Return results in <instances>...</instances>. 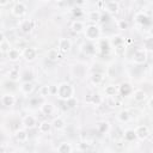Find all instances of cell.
<instances>
[{"label": "cell", "instance_id": "obj_42", "mask_svg": "<svg viewBox=\"0 0 153 153\" xmlns=\"http://www.w3.org/2000/svg\"><path fill=\"white\" fill-rule=\"evenodd\" d=\"M149 107L153 109V98H152V99H151V102H149Z\"/></svg>", "mask_w": 153, "mask_h": 153}, {"label": "cell", "instance_id": "obj_21", "mask_svg": "<svg viewBox=\"0 0 153 153\" xmlns=\"http://www.w3.org/2000/svg\"><path fill=\"white\" fill-rule=\"evenodd\" d=\"M41 110H42V112L44 115H51L53 111H54V107L51 104H43L41 107Z\"/></svg>", "mask_w": 153, "mask_h": 153}, {"label": "cell", "instance_id": "obj_14", "mask_svg": "<svg viewBox=\"0 0 153 153\" xmlns=\"http://www.w3.org/2000/svg\"><path fill=\"white\" fill-rule=\"evenodd\" d=\"M9 78L12 82H16V80L19 79V71H18L17 67H13V68H11L9 71Z\"/></svg>", "mask_w": 153, "mask_h": 153}, {"label": "cell", "instance_id": "obj_29", "mask_svg": "<svg viewBox=\"0 0 153 153\" xmlns=\"http://www.w3.org/2000/svg\"><path fill=\"white\" fill-rule=\"evenodd\" d=\"M105 93L108 96H110V97H114L115 93H116V87H115L114 85H110V86L105 87Z\"/></svg>", "mask_w": 153, "mask_h": 153}, {"label": "cell", "instance_id": "obj_26", "mask_svg": "<svg viewBox=\"0 0 153 153\" xmlns=\"http://www.w3.org/2000/svg\"><path fill=\"white\" fill-rule=\"evenodd\" d=\"M135 138H137V133L134 132V130H127V132L124 133V139L128 140V141L134 140Z\"/></svg>", "mask_w": 153, "mask_h": 153}, {"label": "cell", "instance_id": "obj_5", "mask_svg": "<svg viewBox=\"0 0 153 153\" xmlns=\"http://www.w3.org/2000/svg\"><path fill=\"white\" fill-rule=\"evenodd\" d=\"M134 61L137 64H144L146 61V51L144 49H138L134 53Z\"/></svg>", "mask_w": 153, "mask_h": 153}, {"label": "cell", "instance_id": "obj_11", "mask_svg": "<svg viewBox=\"0 0 153 153\" xmlns=\"http://www.w3.org/2000/svg\"><path fill=\"white\" fill-rule=\"evenodd\" d=\"M21 90L24 94H29L34 91V85L31 82H24V84L21 86Z\"/></svg>", "mask_w": 153, "mask_h": 153}, {"label": "cell", "instance_id": "obj_41", "mask_svg": "<svg viewBox=\"0 0 153 153\" xmlns=\"http://www.w3.org/2000/svg\"><path fill=\"white\" fill-rule=\"evenodd\" d=\"M0 4H1V5H6L7 4V0H0Z\"/></svg>", "mask_w": 153, "mask_h": 153}, {"label": "cell", "instance_id": "obj_23", "mask_svg": "<svg viewBox=\"0 0 153 153\" xmlns=\"http://www.w3.org/2000/svg\"><path fill=\"white\" fill-rule=\"evenodd\" d=\"M130 92H132V86L129 84H123L121 86V89H120V93L122 96H128Z\"/></svg>", "mask_w": 153, "mask_h": 153}, {"label": "cell", "instance_id": "obj_13", "mask_svg": "<svg viewBox=\"0 0 153 153\" xmlns=\"http://www.w3.org/2000/svg\"><path fill=\"white\" fill-rule=\"evenodd\" d=\"M134 99L137 102H142L146 99V92L144 90H137L134 92Z\"/></svg>", "mask_w": 153, "mask_h": 153}, {"label": "cell", "instance_id": "obj_16", "mask_svg": "<svg viewBox=\"0 0 153 153\" xmlns=\"http://www.w3.org/2000/svg\"><path fill=\"white\" fill-rule=\"evenodd\" d=\"M21 78L24 80V82H31L32 79H34V73H32V71L30 69H26V71H24L23 73H22V75H21Z\"/></svg>", "mask_w": 153, "mask_h": 153}, {"label": "cell", "instance_id": "obj_38", "mask_svg": "<svg viewBox=\"0 0 153 153\" xmlns=\"http://www.w3.org/2000/svg\"><path fill=\"white\" fill-rule=\"evenodd\" d=\"M101 48H102V50L104 51H108L109 50V42H107V41H102L101 42Z\"/></svg>", "mask_w": 153, "mask_h": 153}, {"label": "cell", "instance_id": "obj_32", "mask_svg": "<svg viewBox=\"0 0 153 153\" xmlns=\"http://www.w3.org/2000/svg\"><path fill=\"white\" fill-rule=\"evenodd\" d=\"M117 28L121 29V30H126V29H128V23L124 22L123 19H121V21L117 22Z\"/></svg>", "mask_w": 153, "mask_h": 153}, {"label": "cell", "instance_id": "obj_12", "mask_svg": "<svg viewBox=\"0 0 153 153\" xmlns=\"http://www.w3.org/2000/svg\"><path fill=\"white\" fill-rule=\"evenodd\" d=\"M7 56H9V59H10L11 61H16V60L19 59V56H21V53H19V50L16 49V48H11V50L7 53Z\"/></svg>", "mask_w": 153, "mask_h": 153}, {"label": "cell", "instance_id": "obj_6", "mask_svg": "<svg viewBox=\"0 0 153 153\" xmlns=\"http://www.w3.org/2000/svg\"><path fill=\"white\" fill-rule=\"evenodd\" d=\"M16 102V98L13 94H4L1 97V103L5 107H12Z\"/></svg>", "mask_w": 153, "mask_h": 153}, {"label": "cell", "instance_id": "obj_4", "mask_svg": "<svg viewBox=\"0 0 153 153\" xmlns=\"http://www.w3.org/2000/svg\"><path fill=\"white\" fill-rule=\"evenodd\" d=\"M36 55H37V51H36L35 48H32V47H26V48H24L23 56L25 57V59H26L28 61H32V60H35Z\"/></svg>", "mask_w": 153, "mask_h": 153}, {"label": "cell", "instance_id": "obj_18", "mask_svg": "<svg viewBox=\"0 0 153 153\" xmlns=\"http://www.w3.org/2000/svg\"><path fill=\"white\" fill-rule=\"evenodd\" d=\"M16 138H17L18 141L24 142V141H26V139H28V134H26V132H24V130H18L17 134H16Z\"/></svg>", "mask_w": 153, "mask_h": 153}, {"label": "cell", "instance_id": "obj_44", "mask_svg": "<svg viewBox=\"0 0 153 153\" xmlns=\"http://www.w3.org/2000/svg\"><path fill=\"white\" fill-rule=\"evenodd\" d=\"M151 32H152V35H153V28H152V31H151Z\"/></svg>", "mask_w": 153, "mask_h": 153}, {"label": "cell", "instance_id": "obj_40", "mask_svg": "<svg viewBox=\"0 0 153 153\" xmlns=\"http://www.w3.org/2000/svg\"><path fill=\"white\" fill-rule=\"evenodd\" d=\"M49 90H50V94H57V86L55 85L49 86Z\"/></svg>", "mask_w": 153, "mask_h": 153}, {"label": "cell", "instance_id": "obj_2", "mask_svg": "<svg viewBox=\"0 0 153 153\" xmlns=\"http://www.w3.org/2000/svg\"><path fill=\"white\" fill-rule=\"evenodd\" d=\"M99 35V30L96 25H90L86 28V31H85V36L89 38V40H96Z\"/></svg>", "mask_w": 153, "mask_h": 153}, {"label": "cell", "instance_id": "obj_19", "mask_svg": "<svg viewBox=\"0 0 153 153\" xmlns=\"http://www.w3.org/2000/svg\"><path fill=\"white\" fill-rule=\"evenodd\" d=\"M57 59H59V51H57L56 49H50L48 51V60L50 61H56Z\"/></svg>", "mask_w": 153, "mask_h": 153}, {"label": "cell", "instance_id": "obj_22", "mask_svg": "<svg viewBox=\"0 0 153 153\" xmlns=\"http://www.w3.org/2000/svg\"><path fill=\"white\" fill-rule=\"evenodd\" d=\"M144 47L146 50L148 51H153V37H149V38H146L144 41Z\"/></svg>", "mask_w": 153, "mask_h": 153}, {"label": "cell", "instance_id": "obj_8", "mask_svg": "<svg viewBox=\"0 0 153 153\" xmlns=\"http://www.w3.org/2000/svg\"><path fill=\"white\" fill-rule=\"evenodd\" d=\"M71 48V42L68 38H61L59 41V49L61 51H68Z\"/></svg>", "mask_w": 153, "mask_h": 153}, {"label": "cell", "instance_id": "obj_36", "mask_svg": "<svg viewBox=\"0 0 153 153\" xmlns=\"http://www.w3.org/2000/svg\"><path fill=\"white\" fill-rule=\"evenodd\" d=\"M94 46L92 44V43H89V44H86L85 46V51L86 53H89V54H92V53H94Z\"/></svg>", "mask_w": 153, "mask_h": 153}, {"label": "cell", "instance_id": "obj_24", "mask_svg": "<svg viewBox=\"0 0 153 153\" xmlns=\"http://www.w3.org/2000/svg\"><path fill=\"white\" fill-rule=\"evenodd\" d=\"M103 75L101 74V73H94L93 75H92V78H91V80H92V83L93 84H96V85H98V84H101L102 82H103Z\"/></svg>", "mask_w": 153, "mask_h": 153}, {"label": "cell", "instance_id": "obj_30", "mask_svg": "<svg viewBox=\"0 0 153 153\" xmlns=\"http://www.w3.org/2000/svg\"><path fill=\"white\" fill-rule=\"evenodd\" d=\"M50 93V90H49V86L48 85H44L40 89V96L41 97H46V96H48Z\"/></svg>", "mask_w": 153, "mask_h": 153}, {"label": "cell", "instance_id": "obj_39", "mask_svg": "<svg viewBox=\"0 0 153 153\" xmlns=\"http://www.w3.org/2000/svg\"><path fill=\"white\" fill-rule=\"evenodd\" d=\"M98 128H99V130L103 133L104 130L108 129V123H107V122H101V123L98 124Z\"/></svg>", "mask_w": 153, "mask_h": 153}, {"label": "cell", "instance_id": "obj_1", "mask_svg": "<svg viewBox=\"0 0 153 153\" xmlns=\"http://www.w3.org/2000/svg\"><path fill=\"white\" fill-rule=\"evenodd\" d=\"M57 96L64 101L72 98L73 97V87L69 84H66V83L59 85L57 86Z\"/></svg>", "mask_w": 153, "mask_h": 153}, {"label": "cell", "instance_id": "obj_31", "mask_svg": "<svg viewBox=\"0 0 153 153\" xmlns=\"http://www.w3.org/2000/svg\"><path fill=\"white\" fill-rule=\"evenodd\" d=\"M90 19H91L92 22H98V21H101V14H99V12H96V11L91 12V13H90Z\"/></svg>", "mask_w": 153, "mask_h": 153}, {"label": "cell", "instance_id": "obj_37", "mask_svg": "<svg viewBox=\"0 0 153 153\" xmlns=\"http://www.w3.org/2000/svg\"><path fill=\"white\" fill-rule=\"evenodd\" d=\"M41 101H42V98H38V97H35V98H32L31 101H30V104L32 105V107H36V105H38L41 103Z\"/></svg>", "mask_w": 153, "mask_h": 153}, {"label": "cell", "instance_id": "obj_25", "mask_svg": "<svg viewBox=\"0 0 153 153\" xmlns=\"http://www.w3.org/2000/svg\"><path fill=\"white\" fill-rule=\"evenodd\" d=\"M53 126H54L56 129H62V128L65 127V122L62 121V119L57 117V119H55V120H54V122H53Z\"/></svg>", "mask_w": 153, "mask_h": 153}, {"label": "cell", "instance_id": "obj_7", "mask_svg": "<svg viewBox=\"0 0 153 153\" xmlns=\"http://www.w3.org/2000/svg\"><path fill=\"white\" fill-rule=\"evenodd\" d=\"M135 133H137V137H139L140 139H145L148 137V128L146 126H140L137 128Z\"/></svg>", "mask_w": 153, "mask_h": 153}, {"label": "cell", "instance_id": "obj_9", "mask_svg": "<svg viewBox=\"0 0 153 153\" xmlns=\"http://www.w3.org/2000/svg\"><path fill=\"white\" fill-rule=\"evenodd\" d=\"M23 124L26 127V128H32V127H35V124H36V119L34 117V116H25L24 119H23Z\"/></svg>", "mask_w": 153, "mask_h": 153}, {"label": "cell", "instance_id": "obj_43", "mask_svg": "<svg viewBox=\"0 0 153 153\" xmlns=\"http://www.w3.org/2000/svg\"><path fill=\"white\" fill-rule=\"evenodd\" d=\"M75 3H76V4H82L83 0H75Z\"/></svg>", "mask_w": 153, "mask_h": 153}, {"label": "cell", "instance_id": "obj_27", "mask_svg": "<svg viewBox=\"0 0 153 153\" xmlns=\"http://www.w3.org/2000/svg\"><path fill=\"white\" fill-rule=\"evenodd\" d=\"M72 29H73V31H75V32H80V31L84 29V25H83V23H82V22L76 21V22H74V23H73Z\"/></svg>", "mask_w": 153, "mask_h": 153}, {"label": "cell", "instance_id": "obj_20", "mask_svg": "<svg viewBox=\"0 0 153 153\" xmlns=\"http://www.w3.org/2000/svg\"><path fill=\"white\" fill-rule=\"evenodd\" d=\"M0 49H1V53H9L11 50V48H10V41H7L6 38H5V40H3L1 43H0Z\"/></svg>", "mask_w": 153, "mask_h": 153}, {"label": "cell", "instance_id": "obj_33", "mask_svg": "<svg viewBox=\"0 0 153 153\" xmlns=\"http://www.w3.org/2000/svg\"><path fill=\"white\" fill-rule=\"evenodd\" d=\"M120 119H121V121H128V120H129V112H128L127 110L121 111V114H120Z\"/></svg>", "mask_w": 153, "mask_h": 153}, {"label": "cell", "instance_id": "obj_10", "mask_svg": "<svg viewBox=\"0 0 153 153\" xmlns=\"http://www.w3.org/2000/svg\"><path fill=\"white\" fill-rule=\"evenodd\" d=\"M21 29H22L23 32L28 34V32H30L34 29V24H32L31 21H23L22 24H21Z\"/></svg>", "mask_w": 153, "mask_h": 153}, {"label": "cell", "instance_id": "obj_34", "mask_svg": "<svg viewBox=\"0 0 153 153\" xmlns=\"http://www.w3.org/2000/svg\"><path fill=\"white\" fill-rule=\"evenodd\" d=\"M123 43V38L122 37H120V36H117V37H115L114 40H112V44H115L116 47H119V46H121Z\"/></svg>", "mask_w": 153, "mask_h": 153}, {"label": "cell", "instance_id": "obj_46", "mask_svg": "<svg viewBox=\"0 0 153 153\" xmlns=\"http://www.w3.org/2000/svg\"><path fill=\"white\" fill-rule=\"evenodd\" d=\"M42 1H47V0H42Z\"/></svg>", "mask_w": 153, "mask_h": 153}, {"label": "cell", "instance_id": "obj_28", "mask_svg": "<svg viewBox=\"0 0 153 153\" xmlns=\"http://www.w3.org/2000/svg\"><path fill=\"white\" fill-rule=\"evenodd\" d=\"M50 130V123L48 122V121H44V122H42L41 124H40V132H42V133H48Z\"/></svg>", "mask_w": 153, "mask_h": 153}, {"label": "cell", "instance_id": "obj_3", "mask_svg": "<svg viewBox=\"0 0 153 153\" xmlns=\"http://www.w3.org/2000/svg\"><path fill=\"white\" fill-rule=\"evenodd\" d=\"M25 12H26V6H25L23 3H18V4H16L14 7L12 9V13H13L16 17H22Z\"/></svg>", "mask_w": 153, "mask_h": 153}, {"label": "cell", "instance_id": "obj_15", "mask_svg": "<svg viewBox=\"0 0 153 153\" xmlns=\"http://www.w3.org/2000/svg\"><path fill=\"white\" fill-rule=\"evenodd\" d=\"M105 10H107L108 12H111V13H116L117 10H119V5L115 3V1H109V3H107V5H105Z\"/></svg>", "mask_w": 153, "mask_h": 153}, {"label": "cell", "instance_id": "obj_17", "mask_svg": "<svg viewBox=\"0 0 153 153\" xmlns=\"http://www.w3.org/2000/svg\"><path fill=\"white\" fill-rule=\"evenodd\" d=\"M137 21H138L139 23L144 24V25H146V24H149V23H151L149 18H148L146 14H144V13H139V14H137Z\"/></svg>", "mask_w": 153, "mask_h": 153}, {"label": "cell", "instance_id": "obj_35", "mask_svg": "<svg viewBox=\"0 0 153 153\" xmlns=\"http://www.w3.org/2000/svg\"><path fill=\"white\" fill-rule=\"evenodd\" d=\"M59 151H60V152H69V151H72V148L69 147V145L62 144V145L59 147Z\"/></svg>", "mask_w": 153, "mask_h": 153}, {"label": "cell", "instance_id": "obj_45", "mask_svg": "<svg viewBox=\"0 0 153 153\" xmlns=\"http://www.w3.org/2000/svg\"><path fill=\"white\" fill-rule=\"evenodd\" d=\"M57 1H62V0H57Z\"/></svg>", "mask_w": 153, "mask_h": 153}]
</instances>
